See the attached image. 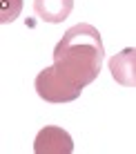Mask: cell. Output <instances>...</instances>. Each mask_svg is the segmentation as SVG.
I'll return each instance as SVG.
<instances>
[{"label":"cell","mask_w":136,"mask_h":154,"mask_svg":"<svg viewBox=\"0 0 136 154\" xmlns=\"http://www.w3.org/2000/svg\"><path fill=\"white\" fill-rule=\"evenodd\" d=\"M112 78L123 87H136V47H125L109 58Z\"/></svg>","instance_id":"cell-4"},{"label":"cell","mask_w":136,"mask_h":154,"mask_svg":"<svg viewBox=\"0 0 136 154\" xmlns=\"http://www.w3.org/2000/svg\"><path fill=\"white\" fill-rule=\"evenodd\" d=\"M105 47L101 40V31L94 25L80 23L65 31L54 49V69L62 81L71 87L80 89L94 83L101 74Z\"/></svg>","instance_id":"cell-1"},{"label":"cell","mask_w":136,"mask_h":154,"mask_svg":"<svg viewBox=\"0 0 136 154\" xmlns=\"http://www.w3.org/2000/svg\"><path fill=\"white\" fill-rule=\"evenodd\" d=\"M20 9H23V0H0V23H14Z\"/></svg>","instance_id":"cell-6"},{"label":"cell","mask_w":136,"mask_h":154,"mask_svg":"<svg viewBox=\"0 0 136 154\" xmlns=\"http://www.w3.org/2000/svg\"><path fill=\"white\" fill-rule=\"evenodd\" d=\"M34 87H36V94L47 103H69V100H76L80 96V89L71 87L67 81H62L58 72L54 69V65L45 67L36 76Z\"/></svg>","instance_id":"cell-2"},{"label":"cell","mask_w":136,"mask_h":154,"mask_svg":"<svg viewBox=\"0 0 136 154\" xmlns=\"http://www.w3.org/2000/svg\"><path fill=\"white\" fill-rule=\"evenodd\" d=\"M74 9V0H34V11L45 23H62L69 18Z\"/></svg>","instance_id":"cell-5"},{"label":"cell","mask_w":136,"mask_h":154,"mask_svg":"<svg viewBox=\"0 0 136 154\" xmlns=\"http://www.w3.org/2000/svg\"><path fill=\"white\" fill-rule=\"evenodd\" d=\"M34 152L36 154H69L74 152V141L65 130H60L56 125H47L36 136Z\"/></svg>","instance_id":"cell-3"}]
</instances>
